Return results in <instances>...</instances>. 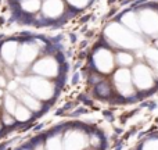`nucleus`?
I'll return each instance as SVG.
<instances>
[{
    "label": "nucleus",
    "mask_w": 158,
    "mask_h": 150,
    "mask_svg": "<svg viewBox=\"0 0 158 150\" xmlns=\"http://www.w3.org/2000/svg\"><path fill=\"white\" fill-rule=\"evenodd\" d=\"M28 86H29V92L36 97L50 99V96H51V88L45 79L31 78L28 81Z\"/></svg>",
    "instance_id": "obj_1"
},
{
    "label": "nucleus",
    "mask_w": 158,
    "mask_h": 150,
    "mask_svg": "<svg viewBox=\"0 0 158 150\" xmlns=\"http://www.w3.org/2000/svg\"><path fill=\"white\" fill-rule=\"evenodd\" d=\"M86 143H88V139L82 132H69L65 135L64 146H65V150H82L85 149Z\"/></svg>",
    "instance_id": "obj_2"
},
{
    "label": "nucleus",
    "mask_w": 158,
    "mask_h": 150,
    "mask_svg": "<svg viewBox=\"0 0 158 150\" xmlns=\"http://www.w3.org/2000/svg\"><path fill=\"white\" fill-rule=\"evenodd\" d=\"M115 85L118 88V92L123 96H133L135 92L130 85V77L129 72L126 70H122L119 72H116L115 75Z\"/></svg>",
    "instance_id": "obj_3"
},
{
    "label": "nucleus",
    "mask_w": 158,
    "mask_h": 150,
    "mask_svg": "<svg viewBox=\"0 0 158 150\" xmlns=\"http://www.w3.org/2000/svg\"><path fill=\"white\" fill-rule=\"evenodd\" d=\"M15 96H17V97L21 100L22 104H24L25 107H28L31 111H39V110L42 108V103H40L32 93H29V92L18 89V90H15Z\"/></svg>",
    "instance_id": "obj_4"
},
{
    "label": "nucleus",
    "mask_w": 158,
    "mask_h": 150,
    "mask_svg": "<svg viewBox=\"0 0 158 150\" xmlns=\"http://www.w3.org/2000/svg\"><path fill=\"white\" fill-rule=\"evenodd\" d=\"M135 77H136V79H137V78H140V81H136L137 88H140V89H148V88L153 85V79H151V75L148 74L147 68H144V67L136 68Z\"/></svg>",
    "instance_id": "obj_5"
},
{
    "label": "nucleus",
    "mask_w": 158,
    "mask_h": 150,
    "mask_svg": "<svg viewBox=\"0 0 158 150\" xmlns=\"http://www.w3.org/2000/svg\"><path fill=\"white\" fill-rule=\"evenodd\" d=\"M15 54H17V45H15V42L4 43V46L0 49V56H1V59L8 64H11L14 61Z\"/></svg>",
    "instance_id": "obj_6"
},
{
    "label": "nucleus",
    "mask_w": 158,
    "mask_h": 150,
    "mask_svg": "<svg viewBox=\"0 0 158 150\" xmlns=\"http://www.w3.org/2000/svg\"><path fill=\"white\" fill-rule=\"evenodd\" d=\"M13 117L15 118V121L25 122V121H28V120L32 118V111L28 107H25L22 103H18V104L15 106V110H14V113H13Z\"/></svg>",
    "instance_id": "obj_7"
},
{
    "label": "nucleus",
    "mask_w": 158,
    "mask_h": 150,
    "mask_svg": "<svg viewBox=\"0 0 158 150\" xmlns=\"http://www.w3.org/2000/svg\"><path fill=\"white\" fill-rule=\"evenodd\" d=\"M17 104H18V101L13 94H6V97H4V108H6V113L13 114Z\"/></svg>",
    "instance_id": "obj_8"
},
{
    "label": "nucleus",
    "mask_w": 158,
    "mask_h": 150,
    "mask_svg": "<svg viewBox=\"0 0 158 150\" xmlns=\"http://www.w3.org/2000/svg\"><path fill=\"white\" fill-rule=\"evenodd\" d=\"M96 92H97L98 96H103V97H108L111 94V88L107 82H100L96 88Z\"/></svg>",
    "instance_id": "obj_9"
},
{
    "label": "nucleus",
    "mask_w": 158,
    "mask_h": 150,
    "mask_svg": "<svg viewBox=\"0 0 158 150\" xmlns=\"http://www.w3.org/2000/svg\"><path fill=\"white\" fill-rule=\"evenodd\" d=\"M46 150H63L61 149V139L57 136H53L46 143Z\"/></svg>",
    "instance_id": "obj_10"
},
{
    "label": "nucleus",
    "mask_w": 158,
    "mask_h": 150,
    "mask_svg": "<svg viewBox=\"0 0 158 150\" xmlns=\"http://www.w3.org/2000/svg\"><path fill=\"white\" fill-rule=\"evenodd\" d=\"M33 1H35V0H24V1L21 3V8H24L25 11H29V13H31V11L38 10L40 4H39V1H36L35 4H32Z\"/></svg>",
    "instance_id": "obj_11"
},
{
    "label": "nucleus",
    "mask_w": 158,
    "mask_h": 150,
    "mask_svg": "<svg viewBox=\"0 0 158 150\" xmlns=\"http://www.w3.org/2000/svg\"><path fill=\"white\" fill-rule=\"evenodd\" d=\"M15 124V118L13 117V114H8V113H4L1 115V125H6V126H11Z\"/></svg>",
    "instance_id": "obj_12"
},
{
    "label": "nucleus",
    "mask_w": 158,
    "mask_h": 150,
    "mask_svg": "<svg viewBox=\"0 0 158 150\" xmlns=\"http://www.w3.org/2000/svg\"><path fill=\"white\" fill-rule=\"evenodd\" d=\"M143 150H158V139H151L144 143Z\"/></svg>",
    "instance_id": "obj_13"
},
{
    "label": "nucleus",
    "mask_w": 158,
    "mask_h": 150,
    "mask_svg": "<svg viewBox=\"0 0 158 150\" xmlns=\"http://www.w3.org/2000/svg\"><path fill=\"white\" fill-rule=\"evenodd\" d=\"M3 86H6V81H4V78L0 75V88H3Z\"/></svg>",
    "instance_id": "obj_14"
},
{
    "label": "nucleus",
    "mask_w": 158,
    "mask_h": 150,
    "mask_svg": "<svg viewBox=\"0 0 158 150\" xmlns=\"http://www.w3.org/2000/svg\"><path fill=\"white\" fill-rule=\"evenodd\" d=\"M0 129H1V122H0Z\"/></svg>",
    "instance_id": "obj_15"
},
{
    "label": "nucleus",
    "mask_w": 158,
    "mask_h": 150,
    "mask_svg": "<svg viewBox=\"0 0 158 150\" xmlns=\"http://www.w3.org/2000/svg\"><path fill=\"white\" fill-rule=\"evenodd\" d=\"M0 104H1V99H0Z\"/></svg>",
    "instance_id": "obj_16"
}]
</instances>
